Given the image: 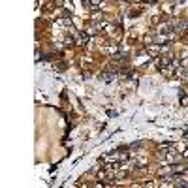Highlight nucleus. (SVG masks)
I'll return each mask as SVG.
<instances>
[{"label": "nucleus", "instance_id": "7ed1b4c3", "mask_svg": "<svg viewBox=\"0 0 188 188\" xmlns=\"http://www.w3.org/2000/svg\"><path fill=\"white\" fill-rule=\"evenodd\" d=\"M89 4H90V6H94V8H98V6H102V0H90Z\"/></svg>", "mask_w": 188, "mask_h": 188}, {"label": "nucleus", "instance_id": "20e7f679", "mask_svg": "<svg viewBox=\"0 0 188 188\" xmlns=\"http://www.w3.org/2000/svg\"><path fill=\"white\" fill-rule=\"evenodd\" d=\"M183 156H184V158H186V160H188V149H186V151L183 152Z\"/></svg>", "mask_w": 188, "mask_h": 188}, {"label": "nucleus", "instance_id": "f03ea898", "mask_svg": "<svg viewBox=\"0 0 188 188\" xmlns=\"http://www.w3.org/2000/svg\"><path fill=\"white\" fill-rule=\"evenodd\" d=\"M145 147V143H143V141H137V143H132L130 145V149H132V151H137V149H143Z\"/></svg>", "mask_w": 188, "mask_h": 188}, {"label": "nucleus", "instance_id": "f257e3e1", "mask_svg": "<svg viewBox=\"0 0 188 188\" xmlns=\"http://www.w3.org/2000/svg\"><path fill=\"white\" fill-rule=\"evenodd\" d=\"M100 77H102L103 81H113V77H115V73H113V72H105V73H102Z\"/></svg>", "mask_w": 188, "mask_h": 188}]
</instances>
